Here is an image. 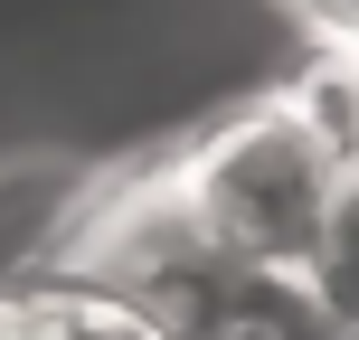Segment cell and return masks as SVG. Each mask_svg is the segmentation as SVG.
Listing matches in <instances>:
<instances>
[{"mask_svg":"<svg viewBox=\"0 0 359 340\" xmlns=\"http://www.w3.org/2000/svg\"><path fill=\"white\" fill-rule=\"evenodd\" d=\"M303 284H312V303L331 312V331L359 340V161L341 179V198H331V227H322V246H312Z\"/></svg>","mask_w":359,"mask_h":340,"instance_id":"3","label":"cell"},{"mask_svg":"<svg viewBox=\"0 0 359 340\" xmlns=\"http://www.w3.org/2000/svg\"><path fill=\"white\" fill-rule=\"evenodd\" d=\"M180 198H189L198 236H208L227 265H255V274H303L312 246L331 227V198H341L350 161L303 123L284 86L236 104L227 123H208L189 151L170 161Z\"/></svg>","mask_w":359,"mask_h":340,"instance_id":"1","label":"cell"},{"mask_svg":"<svg viewBox=\"0 0 359 340\" xmlns=\"http://www.w3.org/2000/svg\"><path fill=\"white\" fill-rule=\"evenodd\" d=\"M341 48H359V29H350V38H341Z\"/></svg>","mask_w":359,"mask_h":340,"instance_id":"5","label":"cell"},{"mask_svg":"<svg viewBox=\"0 0 359 340\" xmlns=\"http://www.w3.org/2000/svg\"><path fill=\"white\" fill-rule=\"evenodd\" d=\"M312 19H322V38H350L359 29V0H303Z\"/></svg>","mask_w":359,"mask_h":340,"instance_id":"4","label":"cell"},{"mask_svg":"<svg viewBox=\"0 0 359 340\" xmlns=\"http://www.w3.org/2000/svg\"><path fill=\"white\" fill-rule=\"evenodd\" d=\"M0 340H161V331L104 293L48 274V284H0Z\"/></svg>","mask_w":359,"mask_h":340,"instance_id":"2","label":"cell"}]
</instances>
